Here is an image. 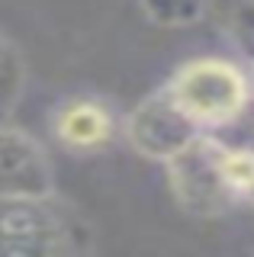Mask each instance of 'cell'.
<instances>
[{
  "instance_id": "obj_1",
  "label": "cell",
  "mask_w": 254,
  "mask_h": 257,
  "mask_svg": "<svg viewBox=\"0 0 254 257\" xmlns=\"http://www.w3.org/2000/svg\"><path fill=\"white\" fill-rule=\"evenodd\" d=\"M161 87L190 122L209 135L235 125L254 103L248 71L216 55L184 61Z\"/></svg>"
},
{
  "instance_id": "obj_2",
  "label": "cell",
  "mask_w": 254,
  "mask_h": 257,
  "mask_svg": "<svg viewBox=\"0 0 254 257\" xmlns=\"http://www.w3.org/2000/svg\"><path fill=\"white\" fill-rule=\"evenodd\" d=\"M0 257H84V231L55 193L0 196Z\"/></svg>"
},
{
  "instance_id": "obj_3",
  "label": "cell",
  "mask_w": 254,
  "mask_h": 257,
  "mask_svg": "<svg viewBox=\"0 0 254 257\" xmlns=\"http://www.w3.org/2000/svg\"><path fill=\"white\" fill-rule=\"evenodd\" d=\"M219 151V139L203 132L200 139H193L180 155H174L164 164L171 196L177 199L184 212L196 215V219H216L238 206V196L228 190L225 174H222Z\"/></svg>"
},
{
  "instance_id": "obj_4",
  "label": "cell",
  "mask_w": 254,
  "mask_h": 257,
  "mask_svg": "<svg viewBox=\"0 0 254 257\" xmlns=\"http://www.w3.org/2000/svg\"><path fill=\"white\" fill-rule=\"evenodd\" d=\"M119 132L136 155H142L145 161H158V164H168L174 155H180L190 142L203 135L164 93V87L142 96L119 122Z\"/></svg>"
},
{
  "instance_id": "obj_5",
  "label": "cell",
  "mask_w": 254,
  "mask_h": 257,
  "mask_svg": "<svg viewBox=\"0 0 254 257\" xmlns=\"http://www.w3.org/2000/svg\"><path fill=\"white\" fill-rule=\"evenodd\" d=\"M55 167L45 145L26 128L0 122V196H49Z\"/></svg>"
},
{
  "instance_id": "obj_6",
  "label": "cell",
  "mask_w": 254,
  "mask_h": 257,
  "mask_svg": "<svg viewBox=\"0 0 254 257\" xmlns=\"http://www.w3.org/2000/svg\"><path fill=\"white\" fill-rule=\"evenodd\" d=\"M52 135L68 151H103L119 135V116L100 96H68L52 112Z\"/></svg>"
},
{
  "instance_id": "obj_7",
  "label": "cell",
  "mask_w": 254,
  "mask_h": 257,
  "mask_svg": "<svg viewBox=\"0 0 254 257\" xmlns=\"http://www.w3.org/2000/svg\"><path fill=\"white\" fill-rule=\"evenodd\" d=\"M142 13L158 29H190L209 13L212 0H139Z\"/></svg>"
},
{
  "instance_id": "obj_8",
  "label": "cell",
  "mask_w": 254,
  "mask_h": 257,
  "mask_svg": "<svg viewBox=\"0 0 254 257\" xmlns=\"http://www.w3.org/2000/svg\"><path fill=\"white\" fill-rule=\"evenodd\" d=\"M23 84H26V68L20 52L0 36V122H10L23 96Z\"/></svg>"
},
{
  "instance_id": "obj_9",
  "label": "cell",
  "mask_w": 254,
  "mask_h": 257,
  "mask_svg": "<svg viewBox=\"0 0 254 257\" xmlns=\"http://www.w3.org/2000/svg\"><path fill=\"white\" fill-rule=\"evenodd\" d=\"M228 39L244 61L254 68V0L241 4L228 20Z\"/></svg>"
},
{
  "instance_id": "obj_10",
  "label": "cell",
  "mask_w": 254,
  "mask_h": 257,
  "mask_svg": "<svg viewBox=\"0 0 254 257\" xmlns=\"http://www.w3.org/2000/svg\"><path fill=\"white\" fill-rule=\"evenodd\" d=\"M248 206H254V187H251V193H248V199H244Z\"/></svg>"
},
{
  "instance_id": "obj_11",
  "label": "cell",
  "mask_w": 254,
  "mask_h": 257,
  "mask_svg": "<svg viewBox=\"0 0 254 257\" xmlns=\"http://www.w3.org/2000/svg\"><path fill=\"white\" fill-rule=\"evenodd\" d=\"M248 80H251V93H254V68L248 71Z\"/></svg>"
}]
</instances>
